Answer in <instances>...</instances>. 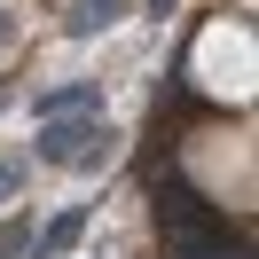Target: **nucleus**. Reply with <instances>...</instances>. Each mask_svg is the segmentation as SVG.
Wrapping results in <instances>:
<instances>
[{
	"label": "nucleus",
	"mask_w": 259,
	"mask_h": 259,
	"mask_svg": "<svg viewBox=\"0 0 259 259\" xmlns=\"http://www.w3.org/2000/svg\"><path fill=\"white\" fill-rule=\"evenodd\" d=\"M118 16H126V0H79V16H71V32H79V39H87V32H110Z\"/></svg>",
	"instance_id": "nucleus-3"
},
{
	"label": "nucleus",
	"mask_w": 259,
	"mask_h": 259,
	"mask_svg": "<svg viewBox=\"0 0 259 259\" xmlns=\"http://www.w3.org/2000/svg\"><path fill=\"white\" fill-rule=\"evenodd\" d=\"M39 157L48 165H95V157H110V126H48Z\"/></svg>",
	"instance_id": "nucleus-1"
},
{
	"label": "nucleus",
	"mask_w": 259,
	"mask_h": 259,
	"mask_svg": "<svg viewBox=\"0 0 259 259\" xmlns=\"http://www.w3.org/2000/svg\"><path fill=\"white\" fill-rule=\"evenodd\" d=\"M79 236H87V204H71L63 220H55L48 236H39V259H55V251H71V243H79Z\"/></svg>",
	"instance_id": "nucleus-2"
},
{
	"label": "nucleus",
	"mask_w": 259,
	"mask_h": 259,
	"mask_svg": "<svg viewBox=\"0 0 259 259\" xmlns=\"http://www.w3.org/2000/svg\"><path fill=\"white\" fill-rule=\"evenodd\" d=\"M16 189H24V165H16V157H0V204H8Z\"/></svg>",
	"instance_id": "nucleus-5"
},
{
	"label": "nucleus",
	"mask_w": 259,
	"mask_h": 259,
	"mask_svg": "<svg viewBox=\"0 0 259 259\" xmlns=\"http://www.w3.org/2000/svg\"><path fill=\"white\" fill-rule=\"evenodd\" d=\"M149 8H157V16H165V8H173V0H149Z\"/></svg>",
	"instance_id": "nucleus-6"
},
{
	"label": "nucleus",
	"mask_w": 259,
	"mask_h": 259,
	"mask_svg": "<svg viewBox=\"0 0 259 259\" xmlns=\"http://www.w3.org/2000/svg\"><path fill=\"white\" fill-rule=\"evenodd\" d=\"M79 102H95V87H63V95H48L39 110H79Z\"/></svg>",
	"instance_id": "nucleus-4"
}]
</instances>
